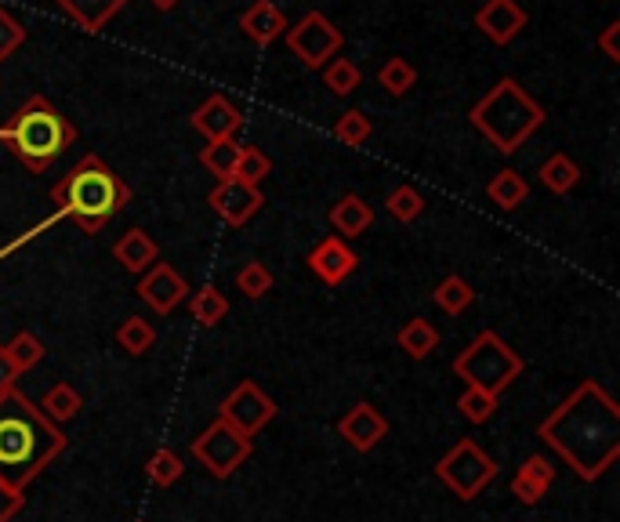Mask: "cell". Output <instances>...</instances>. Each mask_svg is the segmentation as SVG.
I'll return each instance as SVG.
<instances>
[{
  "label": "cell",
  "mask_w": 620,
  "mask_h": 522,
  "mask_svg": "<svg viewBox=\"0 0 620 522\" xmlns=\"http://www.w3.org/2000/svg\"><path fill=\"white\" fill-rule=\"evenodd\" d=\"M537 435L574 468L577 479L595 482L620 457V406L599 381L588 378L541 421Z\"/></svg>",
  "instance_id": "6da1fadb"
},
{
  "label": "cell",
  "mask_w": 620,
  "mask_h": 522,
  "mask_svg": "<svg viewBox=\"0 0 620 522\" xmlns=\"http://www.w3.org/2000/svg\"><path fill=\"white\" fill-rule=\"evenodd\" d=\"M69 439L19 389L0 395V479L26 493L30 482L66 450Z\"/></svg>",
  "instance_id": "7a4b0ae2"
},
{
  "label": "cell",
  "mask_w": 620,
  "mask_h": 522,
  "mask_svg": "<svg viewBox=\"0 0 620 522\" xmlns=\"http://www.w3.org/2000/svg\"><path fill=\"white\" fill-rule=\"evenodd\" d=\"M52 200L58 218H73L84 232L95 236L113 221L117 210L131 204V185L98 153H84L77 167L55 182Z\"/></svg>",
  "instance_id": "3957f363"
},
{
  "label": "cell",
  "mask_w": 620,
  "mask_h": 522,
  "mask_svg": "<svg viewBox=\"0 0 620 522\" xmlns=\"http://www.w3.org/2000/svg\"><path fill=\"white\" fill-rule=\"evenodd\" d=\"M468 120H472V128L493 149H498V153L512 156V153H519V149L526 145V139L533 131L544 128L548 113H544V106L537 102V98L526 95L523 84L504 77L472 106Z\"/></svg>",
  "instance_id": "277c9868"
},
{
  "label": "cell",
  "mask_w": 620,
  "mask_h": 522,
  "mask_svg": "<svg viewBox=\"0 0 620 522\" xmlns=\"http://www.w3.org/2000/svg\"><path fill=\"white\" fill-rule=\"evenodd\" d=\"M77 139V128L47 102L44 95H30L0 128V142L15 153L33 174H44Z\"/></svg>",
  "instance_id": "5b68a950"
},
{
  "label": "cell",
  "mask_w": 620,
  "mask_h": 522,
  "mask_svg": "<svg viewBox=\"0 0 620 522\" xmlns=\"http://www.w3.org/2000/svg\"><path fill=\"white\" fill-rule=\"evenodd\" d=\"M523 367H526L523 356L493 330H482L479 338L468 348H461V356L454 359V374L465 381V389L490 392V395H498V400L508 384L523 374Z\"/></svg>",
  "instance_id": "8992f818"
},
{
  "label": "cell",
  "mask_w": 620,
  "mask_h": 522,
  "mask_svg": "<svg viewBox=\"0 0 620 522\" xmlns=\"http://www.w3.org/2000/svg\"><path fill=\"white\" fill-rule=\"evenodd\" d=\"M436 479L450 490L457 501H476V497L498 479V465L482 450L476 439H457L450 450L439 457Z\"/></svg>",
  "instance_id": "52a82bcc"
},
{
  "label": "cell",
  "mask_w": 620,
  "mask_h": 522,
  "mask_svg": "<svg viewBox=\"0 0 620 522\" xmlns=\"http://www.w3.org/2000/svg\"><path fill=\"white\" fill-rule=\"evenodd\" d=\"M251 454H254L251 435L237 432V428L229 425V421H221V417L210 421V425L193 439V457L215 479H229L232 471L251 461Z\"/></svg>",
  "instance_id": "ba28073f"
},
{
  "label": "cell",
  "mask_w": 620,
  "mask_h": 522,
  "mask_svg": "<svg viewBox=\"0 0 620 522\" xmlns=\"http://www.w3.org/2000/svg\"><path fill=\"white\" fill-rule=\"evenodd\" d=\"M287 47L294 58H302L308 69H324L330 58H338L345 33L334 26V22L324 15V11H308L302 22L287 26Z\"/></svg>",
  "instance_id": "9c48e42d"
},
{
  "label": "cell",
  "mask_w": 620,
  "mask_h": 522,
  "mask_svg": "<svg viewBox=\"0 0 620 522\" xmlns=\"http://www.w3.org/2000/svg\"><path fill=\"white\" fill-rule=\"evenodd\" d=\"M276 414H280V406L258 389V381H240L218 406V417L229 421V425L243 435H258Z\"/></svg>",
  "instance_id": "30bf717a"
},
{
  "label": "cell",
  "mask_w": 620,
  "mask_h": 522,
  "mask_svg": "<svg viewBox=\"0 0 620 522\" xmlns=\"http://www.w3.org/2000/svg\"><path fill=\"white\" fill-rule=\"evenodd\" d=\"M207 204H210V210H215L221 221H229L232 229H243L247 221H251L258 210H262L265 196H262V189H254V185H243L237 178H226V182H218L215 189L207 193Z\"/></svg>",
  "instance_id": "8fae6325"
},
{
  "label": "cell",
  "mask_w": 620,
  "mask_h": 522,
  "mask_svg": "<svg viewBox=\"0 0 620 522\" xmlns=\"http://www.w3.org/2000/svg\"><path fill=\"white\" fill-rule=\"evenodd\" d=\"M185 291H189L185 287V280L175 272V265H167V261H156V265L145 269L142 280H139V297L153 308L156 316L175 313V308L182 305Z\"/></svg>",
  "instance_id": "7c38bea8"
},
{
  "label": "cell",
  "mask_w": 620,
  "mask_h": 522,
  "mask_svg": "<svg viewBox=\"0 0 620 522\" xmlns=\"http://www.w3.org/2000/svg\"><path fill=\"white\" fill-rule=\"evenodd\" d=\"M308 269H313L316 280H324L327 287H338L356 272L359 258L349 243L341 240V236H327V240H319L313 251H308Z\"/></svg>",
  "instance_id": "4fadbf2b"
},
{
  "label": "cell",
  "mask_w": 620,
  "mask_h": 522,
  "mask_svg": "<svg viewBox=\"0 0 620 522\" xmlns=\"http://www.w3.org/2000/svg\"><path fill=\"white\" fill-rule=\"evenodd\" d=\"M476 26L487 33L490 44L504 47L526 30V11L519 0H487V4L476 11Z\"/></svg>",
  "instance_id": "5bb4252c"
},
{
  "label": "cell",
  "mask_w": 620,
  "mask_h": 522,
  "mask_svg": "<svg viewBox=\"0 0 620 522\" xmlns=\"http://www.w3.org/2000/svg\"><path fill=\"white\" fill-rule=\"evenodd\" d=\"M338 435L359 454H370L389 435V421L378 414L374 403H356L349 414L338 421Z\"/></svg>",
  "instance_id": "9a60e30c"
},
{
  "label": "cell",
  "mask_w": 620,
  "mask_h": 522,
  "mask_svg": "<svg viewBox=\"0 0 620 522\" xmlns=\"http://www.w3.org/2000/svg\"><path fill=\"white\" fill-rule=\"evenodd\" d=\"M240 109L229 102L226 95H210L204 98L200 106L193 109V128L204 134L207 142H221V139H232V134L240 131Z\"/></svg>",
  "instance_id": "2e32d148"
},
{
  "label": "cell",
  "mask_w": 620,
  "mask_h": 522,
  "mask_svg": "<svg viewBox=\"0 0 620 522\" xmlns=\"http://www.w3.org/2000/svg\"><path fill=\"white\" fill-rule=\"evenodd\" d=\"M552 482H555V465L548 461V457L533 454L519 465V471L512 476V493H515L519 504L533 508V504L544 501V493L552 490Z\"/></svg>",
  "instance_id": "e0dca14e"
},
{
  "label": "cell",
  "mask_w": 620,
  "mask_h": 522,
  "mask_svg": "<svg viewBox=\"0 0 620 522\" xmlns=\"http://www.w3.org/2000/svg\"><path fill=\"white\" fill-rule=\"evenodd\" d=\"M287 26H291L287 15H283L272 0H254V4L240 15V30L251 36L258 47H269L276 36L287 33Z\"/></svg>",
  "instance_id": "ac0fdd59"
},
{
  "label": "cell",
  "mask_w": 620,
  "mask_h": 522,
  "mask_svg": "<svg viewBox=\"0 0 620 522\" xmlns=\"http://www.w3.org/2000/svg\"><path fill=\"white\" fill-rule=\"evenodd\" d=\"M113 258L128 272H139V276H142L145 269H153L156 261H160V247H156V240L145 229H128L113 243Z\"/></svg>",
  "instance_id": "d6986e66"
},
{
  "label": "cell",
  "mask_w": 620,
  "mask_h": 522,
  "mask_svg": "<svg viewBox=\"0 0 620 522\" xmlns=\"http://www.w3.org/2000/svg\"><path fill=\"white\" fill-rule=\"evenodd\" d=\"M330 226L341 240H356L359 232H367L370 226H374V210H370V204L363 200V196L345 193L341 200L330 207Z\"/></svg>",
  "instance_id": "ffe728a7"
},
{
  "label": "cell",
  "mask_w": 620,
  "mask_h": 522,
  "mask_svg": "<svg viewBox=\"0 0 620 522\" xmlns=\"http://www.w3.org/2000/svg\"><path fill=\"white\" fill-rule=\"evenodd\" d=\"M123 4H128V0H58V8L66 11V15L77 22L80 30H88V33L102 30Z\"/></svg>",
  "instance_id": "44dd1931"
},
{
  "label": "cell",
  "mask_w": 620,
  "mask_h": 522,
  "mask_svg": "<svg viewBox=\"0 0 620 522\" xmlns=\"http://www.w3.org/2000/svg\"><path fill=\"white\" fill-rule=\"evenodd\" d=\"M395 341H400V348L411 359H428L432 352H436V345H439V330L432 327L425 316H414V319H406L400 327Z\"/></svg>",
  "instance_id": "7402d4cb"
},
{
  "label": "cell",
  "mask_w": 620,
  "mask_h": 522,
  "mask_svg": "<svg viewBox=\"0 0 620 522\" xmlns=\"http://www.w3.org/2000/svg\"><path fill=\"white\" fill-rule=\"evenodd\" d=\"M80 406H84L80 392L73 389L69 381H58V384H52V389H47L44 403H41V414L52 421V425L62 428V425H69V421L80 414Z\"/></svg>",
  "instance_id": "603a6c76"
},
{
  "label": "cell",
  "mask_w": 620,
  "mask_h": 522,
  "mask_svg": "<svg viewBox=\"0 0 620 522\" xmlns=\"http://www.w3.org/2000/svg\"><path fill=\"white\" fill-rule=\"evenodd\" d=\"M526 193H530V185L523 182V174L512 171V167L498 171V174H493V178L487 182L490 204H498L501 210H515L519 204L526 200Z\"/></svg>",
  "instance_id": "cb8c5ba5"
},
{
  "label": "cell",
  "mask_w": 620,
  "mask_h": 522,
  "mask_svg": "<svg viewBox=\"0 0 620 522\" xmlns=\"http://www.w3.org/2000/svg\"><path fill=\"white\" fill-rule=\"evenodd\" d=\"M537 174H541L544 189H552L555 196H566L569 189H577V182H580V167H577L566 153L548 156V160L541 164Z\"/></svg>",
  "instance_id": "d4e9b609"
},
{
  "label": "cell",
  "mask_w": 620,
  "mask_h": 522,
  "mask_svg": "<svg viewBox=\"0 0 620 522\" xmlns=\"http://www.w3.org/2000/svg\"><path fill=\"white\" fill-rule=\"evenodd\" d=\"M240 142L237 139H221V142H207L200 149V164L215 174L218 182L232 178V171H237V160H240Z\"/></svg>",
  "instance_id": "484cf974"
},
{
  "label": "cell",
  "mask_w": 620,
  "mask_h": 522,
  "mask_svg": "<svg viewBox=\"0 0 620 522\" xmlns=\"http://www.w3.org/2000/svg\"><path fill=\"white\" fill-rule=\"evenodd\" d=\"M117 345L128 356H145L149 348L156 345V327L149 319H142V316H128L117 327Z\"/></svg>",
  "instance_id": "4316f807"
},
{
  "label": "cell",
  "mask_w": 620,
  "mask_h": 522,
  "mask_svg": "<svg viewBox=\"0 0 620 522\" xmlns=\"http://www.w3.org/2000/svg\"><path fill=\"white\" fill-rule=\"evenodd\" d=\"M432 302H436V308H443L446 316H461L468 305L476 302V291L468 287L465 276H446L436 291H432Z\"/></svg>",
  "instance_id": "83f0119b"
},
{
  "label": "cell",
  "mask_w": 620,
  "mask_h": 522,
  "mask_svg": "<svg viewBox=\"0 0 620 522\" xmlns=\"http://www.w3.org/2000/svg\"><path fill=\"white\" fill-rule=\"evenodd\" d=\"M189 313H193L196 323H200V327H218V323L229 316V297L221 291H215V287H200L193 294Z\"/></svg>",
  "instance_id": "f1b7e54d"
},
{
  "label": "cell",
  "mask_w": 620,
  "mask_h": 522,
  "mask_svg": "<svg viewBox=\"0 0 620 522\" xmlns=\"http://www.w3.org/2000/svg\"><path fill=\"white\" fill-rule=\"evenodd\" d=\"M4 352H8V359H11V367H15L19 374H26V370H33L36 363H41L47 348H44L41 338H36V334L19 330L15 338H11V345H4Z\"/></svg>",
  "instance_id": "f546056e"
},
{
  "label": "cell",
  "mask_w": 620,
  "mask_h": 522,
  "mask_svg": "<svg viewBox=\"0 0 620 522\" xmlns=\"http://www.w3.org/2000/svg\"><path fill=\"white\" fill-rule=\"evenodd\" d=\"M182 471H185L182 457L175 450H167V446H160V450L145 461V476L153 487H175L182 479Z\"/></svg>",
  "instance_id": "4dcf8cb0"
},
{
  "label": "cell",
  "mask_w": 620,
  "mask_h": 522,
  "mask_svg": "<svg viewBox=\"0 0 620 522\" xmlns=\"http://www.w3.org/2000/svg\"><path fill=\"white\" fill-rule=\"evenodd\" d=\"M384 207H389V215L395 221H417L421 215H425V196H421L414 185H395V189L389 193V200H384Z\"/></svg>",
  "instance_id": "1f68e13d"
},
{
  "label": "cell",
  "mask_w": 620,
  "mask_h": 522,
  "mask_svg": "<svg viewBox=\"0 0 620 522\" xmlns=\"http://www.w3.org/2000/svg\"><path fill=\"white\" fill-rule=\"evenodd\" d=\"M272 174V160L262 153V149L258 145H247V149H240V160H237V171H232V178L237 182H243V185H262L265 178Z\"/></svg>",
  "instance_id": "d6a6232c"
},
{
  "label": "cell",
  "mask_w": 620,
  "mask_h": 522,
  "mask_svg": "<svg viewBox=\"0 0 620 522\" xmlns=\"http://www.w3.org/2000/svg\"><path fill=\"white\" fill-rule=\"evenodd\" d=\"M378 84H381L389 95L403 98V95L417 84V69H414L406 58H389V62H384V66L378 69Z\"/></svg>",
  "instance_id": "836d02e7"
},
{
  "label": "cell",
  "mask_w": 620,
  "mask_h": 522,
  "mask_svg": "<svg viewBox=\"0 0 620 522\" xmlns=\"http://www.w3.org/2000/svg\"><path fill=\"white\" fill-rule=\"evenodd\" d=\"M324 84L330 87L334 95H352L359 84H363V73H359V66L352 58H330L324 66Z\"/></svg>",
  "instance_id": "e575fe53"
},
{
  "label": "cell",
  "mask_w": 620,
  "mask_h": 522,
  "mask_svg": "<svg viewBox=\"0 0 620 522\" xmlns=\"http://www.w3.org/2000/svg\"><path fill=\"white\" fill-rule=\"evenodd\" d=\"M370 134H374V123H370L367 113H359V109H345L338 123H334V139L345 145H363Z\"/></svg>",
  "instance_id": "d590c367"
},
{
  "label": "cell",
  "mask_w": 620,
  "mask_h": 522,
  "mask_svg": "<svg viewBox=\"0 0 620 522\" xmlns=\"http://www.w3.org/2000/svg\"><path fill=\"white\" fill-rule=\"evenodd\" d=\"M457 410H461V417L472 421V425H487V421L498 414V395L479 392V389H465L461 400H457Z\"/></svg>",
  "instance_id": "8d00e7d4"
},
{
  "label": "cell",
  "mask_w": 620,
  "mask_h": 522,
  "mask_svg": "<svg viewBox=\"0 0 620 522\" xmlns=\"http://www.w3.org/2000/svg\"><path fill=\"white\" fill-rule=\"evenodd\" d=\"M237 287L243 291V297H265L272 291V272L262 265V261H247V265L237 272Z\"/></svg>",
  "instance_id": "74e56055"
},
{
  "label": "cell",
  "mask_w": 620,
  "mask_h": 522,
  "mask_svg": "<svg viewBox=\"0 0 620 522\" xmlns=\"http://www.w3.org/2000/svg\"><path fill=\"white\" fill-rule=\"evenodd\" d=\"M22 44H26V26L8 8H0V62H8Z\"/></svg>",
  "instance_id": "f35d334b"
},
{
  "label": "cell",
  "mask_w": 620,
  "mask_h": 522,
  "mask_svg": "<svg viewBox=\"0 0 620 522\" xmlns=\"http://www.w3.org/2000/svg\"><path fill=\"white\" fill-rule=\"evenodd\" d=\"M22 508H26V493L8 487V482L0 479V522H11L22 512Z\"/></svg>",
  "instance_id": "ab89813d"
},
{
  "label": "cell",
  "mask_w": 620,
  "mask_h": 522,
  "mask_svg": "<svg viewBox=\"0 0 620 522\" xmlns=\"http://www.w3.org/2000/svg\"><path fill=\"white\" fill-rule=\"evenodd\" d=\"M599 47L610 62H620V22H610V26L599 33Z\"/></svg>",
  "instance_id": "60d3db41"
},
{
  "label": "cell",
  "mask_w": 620,
  "mask_h": 522,
  "mask_svg": "<svg viewBox=\"0 0 620 522\" xmlns=\"http://www.w3.org/2000/svg\"><path fill=\"white\" fill-rule=\"evenodd\" d=\"M15 378H19V370L11 367V359L4 352V345H0V395H8L11 389H15Z\"/></svg>",
  "instance_id": "b9f144b4"
},
{
  "label": "cell",
  "mask_w": 620,
  "mask_h": 522,
  "mask_svg": "<svg viewBox=\"0 0 620 522\" xmlns=\"http://www.w3.org/2000/svg\"><path fill=\"white\" fill-rule=\"evenodd\" d=\"M149 4H153L156 11H171V8H178L182 0H149Z\"/></svg>",
  "instance_id": "7bdbcfd3"
}]
</instances>
